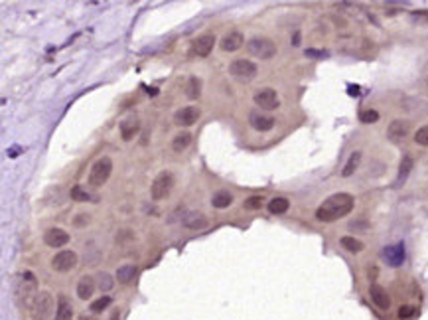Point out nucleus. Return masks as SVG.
<instances>
[{
  "label": "nucleus",
  "mask_w": 428,
  "mask_h": 320,
  "mask_svg": "<svg viewBox=\"0 0 428 320\" xmlns=\"http://www.w3.org/2000/svg\"><path fill=\"white\" fill-rule=\"evenodd\" d=\"M44 241H46V245L48 247H64V245H67L69 243V234L66 229H61V227H49L46 234H44Z\"/></svg>",
  "instance_id": "nucleus-13"
},
{
  "label": "nucleus",
  "mask_w": 428,
  "mask_h": 320,
  "mask_svg": "<svg viewBox=\"0 0 428 320\" xmlns=\"http://www.w3.org/2000/svg\"><path fill=\"white\" fill-rule=\"evenodd\" d=\"M247 51L251 55L259 57V60H270V57L277 55V46H274V42L268 40V38L257 36V38H251L247 42Z\"/></svg>",
  "instance_id": "nucleus-5"
},
{
  "label": "nucleus",
  "mask_w": 428,
  "mask_h": 320,
  "mask_svg": "<svg viewBox=\"0 0 428 320\" xmlns=\"http://www.w3.org/2000/svg\"><path fill=\"white\" fill-rule=\"evenodd\" d=\"M192 144V135L188 133V131H181V133H178L176 136H174V140H172V151L174 152H183L188 147Z\"/></svg>",
  "instance_id": "nucleus-22"
},
{
  "label": "nucleus",
  "mask_w": 428,
  "mask_h": 320,
  "mask_svg": "<svg viewBox=\"0 0 428 320\" xmlns=\"http://www.w3.org/2000/svg\"><path fill=\"white\" fill-rule=\"evenodd\" d=\"M340 245L344 247V249H347L349 253H359V251H363V243L359 241V239H355V237H349V236H346V237H342L340 239Z\"/></svg>",
  "instance_id": "nucleus-29"
},
{
  "label": "nucleus",
  "mask_w": 428,
  "mask_h": 320,
  "mask_svg": "<svg viewBox=\"0 0 428 320\" xmlns=\"http://www.w3.org/2000/svg\"><path fill=\"white\" fill-rule=\"evenodd\" d=\"M353 203H355V200H353V196L347 194V192L333 194V196L326 198V200L320 203V206H318L316 218H318L320 221H326V223H328V221H335V219L347 216V214L353 210Z\"/></svg>",
  "instance_id": "nucleus-1"
},
{
  "label": "nucleus",
  "mask_w": 428,
  "mask_h": 320,
  "mask_svg": "<svg viewBox=\"0 0 428 320\" xmlns=\"http://www.w3.org/2000/svg\"><path fill=\"white\" fill-rule=\"evenodd\" d=\"M411 18L416 24H428V10H420V12H412Z\"/></svg>",
  "instance_id": "nucleus-36"
},
{
  "label": "nucleus",
  "mask_w": 428,
  "mask_h": 320,
  "mask_svg": "<svg viewBox=\"0 0 428 320\" xmlns=\"http://www.w3.org/2000/svg\"><path fill=\"white\" fill-rule=\"evenodd\" d=\"M243 42H245V38H243V34L241 32H229V34H225L223 38H221V50L223 51H237L241 46H243Z\"/></svg>",
  "instance_id": "nucleus-19"
},
{
  "label": "nucleus",
  "mask_w": 428,
  "mask_h": 320,
  "mask_svg": "<svg viewBox=\"0 0 428 320\" xmlns=\"http://www.w3.org/2000/svg\"><path fill=\"white\" fill-rule=\"evenodd\" d=\"M231 203H233V196L227 190H219V192L213 194V198H211V206L217 208V210H225V208L231 206Z\"/></svg>",
  "instance_id": "nucleus-21"
},
{
  "label": "nucleus",
  "mask_w": 428,
  "mask_h": 320,
  "mask_svg": "<svg viewBox=\"0 0 428 320\" xmlns=\"http://www.w3.org/2000/svg\"><path fill=\"white\" fill-rule=\"evenodd\" d=\"M213 46H215V36H213V34H203V36H199V38H196L192 42L190 53L194 57H207L211 53Z\"/></svg>",
  "instance_id": "nucleus-10"
},
{
  "label": "nucleus",
  "mask_w": 428,
  "mask_h": 320,
  "mask_svg": "<svg viewBox=\"0 0 428 320\" xmlns=\"http://www.w3.org/2000/svg\"><path fill=\"white\" fill-rule=\"evenodd\" d=\"M73 312H71V306L67 303V299H61L59 304H57V312L53 316V320H71Z\"/></svg>",
  "instance_id": "nucleus-28"
},
{
  "label": "nucleus",
  "mask_w": 428,
  "mask_h": 320,
  "mask_svg": "<svg viewBox=\"0 0 428 320\" xmlns=\"http://www.w3.org/2000/svg\"><path fill=\"white\" fill-rule=\"evenodd\" d=\"M349 227H359V231H367V229H369V225L363 223V221H351Z\"/></svg>",
  "instance_id": "nucleus-40"
},
{
  "label": "nucleus",
  "mask_w": 428,
  "mask_h": 320,
  "mask_svg": "<svg viewBox=\"0 0 428 320\" xmlns=\"http://www.w3.org/2000/svg\"><path fill=\"white\" fill-rule=\"evenodd\" d=\"M111 172H113V160H111L109 156L99 158L93 166H91V170H89V178H87L89 186L101 188V186L111 178Z\"/></svg>",
  "instance_id": "nucleus-3"
},
{
  "label": "nucleus",
  "mask_w": 428,
  "mask_h": 320,
  "mask_svg": "<svg viewBox=\"0 0 428 320\" xmlns=\"http://www.w3.org/2000/svg\"><path fill=\"white\" fill-rule=\"evenodd\" d=\"M71 198H73L75 202H89V200H91V194H89L87 190H83L81 186H75V188H71Z\"/></svg>",
  "instance_id": "nucleus-32"
},
{
  "label": "nucleus",
  "mask_w": 428,
  "mask_h": 320,
  "mask_svg": "<svg viewBox=\"0 0 428 320\" xmlns=\"http://www.w3.org/2000/svg\"><path fill=\"white\" fill-rule=\"evenodd\" d=\"M383 257L391 267H401L405 263V243H395V245H387L383 249Z\"/></svg>",
  "instance_id": "nucleus-11"
},
{
  "label": "nucleus",
  "mask_w": 428,
  "mask_h": 320,
  "mask_svg": "<svg viewBox=\"0 0 428 320\" xmlns=\"http://www.w3.org/2000/svg\"><path fill=\"white\" fill-rule=\"evenodd\" d=\"M97 286L103 290V293H109V290L113 288V279H111V275H107V273H99Z\"/></svg>",
  "instance_id": "nucleus-30"
},
{
  "label": "nucleus",
  "mask_w": 428,
  "mask_h": 320,
  "mask_svg": "<svg viewBox=\"0 0 428 320\" xmlns=\"http://www.w3.org/2000/svg\"><path fill=\"white\" fill-rule=\"evenodd\" d=\"M255 103L263 109V111H274L279 107V95L274 89L266 87V89H261L255 93Z\"/></svg>",
  "instance_id": "nucleus-12"
},
{
  "label": "nucleus",
  "mask_w": 428,
  "mask_h": 320,
  "mask_svg": "<svg viewBox=\"0 0 428 320\" xmlns=\"http://www.w3.org/2000/svg\"><path fill=\"white\" fill-rule=\"evenodd\" d=\"M377 273H379V271H377L375 267H371V269H369V275H371V279H375V275H377Z\"/></svg>",
  "instance_id": "nucleus-44"
},
{
  "label": "nucleus",
  "mask_w": 428,
  "mask_h": 320,
  "mask_svg": "<svg viewBox=\"0 0 428 320\" xmlns=\"http://www.w3.org/2000/svg\"><path fill=\"white\" fill-rule=\"evenodd\" d=\"M136 273H138V271H136L134 265H120V267L116 269V281L122 283V285H129V283L134 281Z\"/></svg>",
  "instance_id": "nucleus-23"
},
{
  "label": "nucleus",
  "mask_w": 428,
  "mask_h": 320,
  "mask_svg": "<svg viewBox=\"0 0 428 320\" xmlns=\"http://www.w3.org/2000/svg\"><path fill=\"white\" fill-rule=\"evenodd\" d=\"M414 140H416V144H420V147H428V125H424L416 131Z\"/></svg>",
  "instance_id": "nucleus-33"
},
{
  "label": "nucleus",
  "mask_w": 428,
  "mask_h": 320,
  "mask_svg": "<svg viewBox=\"0 0 428 320\" xmlns=\"http://www.w3.org/2000/svg\"><path fill=\"white\" fill-rule=\"evenodd\" d=\"M138 129H140V121L136 117H129V119H125L120 123V135H122V138H125V140L134 138Z\"/></svg>",
  "instance_id": "nucleus-20"
},
{
  "label": "nucleus",
  "mask_w": 428,
  "mask_h": 320,
  "mask_svg": "<svg viewBox=\"0 0 428 320\" xmlns=\"http://www.w3.org/2000/svg\"><path fill=\"white\" fill-rule=\"evenodd\" d=\"M75 265H77V253L69 251V249H64V251L55 253L53 259H51V269L57 271V273H67Z\"/></svg>",
  "instance_id": "nucleus-7"
},
{
  "label": "nucleus",
  "mask_w": 428,
  "mask_h": 320,
  "mask_svg": "<svg viewBox=\"0 0 428 320\" xmlns=\"http://www.w3.org/2000/svg\"><path fill=\"white\" fill-rule=\"evenodd\" d=\"M79 320H99L97 316H93V314H81L79 316Z\"/></svg>",
  "instance_id": "nucleus-41"
},
{
  "label": "nucleus",
  "mask_w": 428,
  "mask_h": 320,
  "mask_svg": "<svg viewBox=\"0 0 428 320\" xmlns=\"http://www.w3.org/2000/svg\"><path fill=\"white\" fill-rule=\"evenodd\" d=\"M109 304H111V297H101V299L93 301V304H91V310H93V312H103Z\"/></svg>",
  "instance_id": "nucleus-34"
},
{
  "label": "nucleus",
  "mask_w": 428,
  "mask_h": 320,
  "mask_svg": "<svg viewBox=\"0 0 428 320\" xmlns=\"http://www.w3.org/2000/svg\"><path fill=\"white\" fill-rule=\"evenodd\" d=\"M38 279L32 271H24L14 281V299L22 308H32L38 297Z\"/></svg>",
  "instance_id": "nucleus-2"
},
{
  "label": "nucleus",
  "mask_w": 428,
  "mask_h": 320,
  "mask_svg": "<svg viewBox=\"0 0 428 320\" xmlns=\"http://www.w3.org/2000/svg\"><path fill=\"white\" fill-rule=\"evenodd\" d=\"M51 312H53V297L48 290H40L32 308H30V316H32V320H49Z\"/></svg>",
  "instance_id": "nucleus-4"
},
{
  "label": "nucleus",
  "mask_w": 428,
  "mask_h": 320,
  "mask_svg": "<svg viewBox=\"0 0 428 320\" xmlns=\"http://www.w3.org/2000/svg\"><path fill=\"white\" fill-rule=\"evenodd\" d=\"M263 203H264L263 196H251V198L245 200V208L247 210H259V208H263Z\"/></svg>",
  "instance_id": "nucleus-31"
},
{
  "label": "nucleus",
  "mask_w": 428,
  "mask_h": 320,
  "mask_svg": "<svg viewBox=\"0 0 428 320\" xmlns=\"http://www.w3.org/2000/svg\"><path fill=\"white\" fill-rule=\"evenodd\" d=\"M290 208V203L286 198H272L268 202V212L274 214V216H280V214H286Z\"/></svg>",
  "instance_id": "nucleus-24"
},
{
  "label": "nucleus",
  "mask_w": 428,
  "mask_h": 320,
  "mask_svg": "<svg viewBox=\"0 0 428 320\" xmlns=\"http://www.w3.org/2000/svg\"><path fill=\"white\" fill-rule=\"evenodd\" d=\"M304 55H308V57H326L328 55V51H324V50H306L304 51Z\"/></svg>",
  "instance_id": "nucleus-38"
},
{
  "label": "nucleus",
  "mask_w": 428,
  "mask_h": 320,
  "mask_svg": "<svg viewBox=\"0 0 428 320\" xmlns=\"http://www.w3.org/2000/svg\"><path fill=\"white\" fill-rule=\"evenodd\" d=\"M172 188H174V174L172 172H168V170H164V172H160L158 176L152 180V186H150V196H152V200H164V198H168V194L172 192Z\"/></svg>",
  "instance_id": "nucleus-6"
},
{
  "label": "nucleus",
  "mask_w": 428,
  "mask_h": 320,
  "mask_svg": "<svg viewBox=\"0 0 428 320\" xmlns=\"http://www.w3.org/2000/svg\"><path fill=\"white\" fill-rule=\"evenodd\" d=\"M181 223H183V227L198 231V229H205L207 227V218L201 212H188L186 216L181 218Z\"/></svg>",
  "instance_id": "nucleus-17"
},
{
  "label": "nucleus",
  "mask_w": 428,
  "mask_h": 320,
  "mask_svg": "<svg viewBox=\"0 0 428 320\" xmlns=\"http://www.w3.org/2000/svg\"><path fill=\"white\" fill-rule=\"evenodd\" d=\"M298 44H300V32L292 36V46H298Z\"/></svg>",
  "instance_id": "nucleus-43"
},
{
  "label": "nucleus",
  "mask_w": 428,
  "mask_h": 320,
  "mask_svg": "<svg viewBox=\"0 0 428 320\" xmlns=\"http://www.w3.org/2000/svg\"><path fill=\"white\" fill-rule=\"evenodd\" d=\"M229 71L233 77H239L243 81H249L257 75V66L251 60H235L229 66Z\"/></svg>",
  "instance_id": "nucleus-8"
},
{
  "label": "nucleus",
  "mask_w": 428,
  "mask_h": 320,
  "mask_svg": "<svg viewBox=\"0 0 428 320\" xmlns=\"http://www.w3.org/2000/svg\"><path fill=\"white\" fill-rule=\"evenodd\" d=\"M359 162H361V152H359V151L351 152V156L347 158V162H346V166H344V170H342V176H346V178L351 176V174L357 170Z\"/></svg>",
  "instance_id": "nucleus-26"
},
{
  "label": "nucleus",
  "mask_w": 428,
  "mask_h": 320,
  "mask_svg": "<svg viewBox=\"0 0 428 320\" xmlns=\"http://www.w3.org/2000/svg\"><path fill=\"white\" fill-rule=\"evenodd\" d=\"M407 135H409V123H405V121L396 119L387 127V138L391 142H403L407 138Z\"/></svg>",
  "instance_id": "nucleus-15"
},
{
  "label": "nucleus",
  "mask_w": 428,
  "mask_h": 320,
  "mask_svg": "<svg viewBox=\"0 0 428 320\" xmlns=\"http://www.w3.org/2000/svg\"><path fill=\"white\" fill-rule=\"evenodd\" d=\"M349 95H359V87L357 85H349Z\"/></svg>",
  "instance_id": "nucleus-42"
},
{
  "label": "nucleus",
  "mask_w": 428,
  "mask_h": 320,
  "mask_svg": "<svg viewBox=\"0 0 428 320\" xmlns=\"http://www.w3.org/2000/svg\"><path fill=\"white\" fill-rule=\"evenodd\" d=\"M199 115H201L199 107H194V105L181 107V109H178L176 115H174V123H176L178 127H192V125L198 123Z\"/></svg>",
  "instance_id": "nucleus-9"
},
{
  "label": "nucleus",
  "mask_w": 428,
  "mask_h": 320,
  "mask_svg": "<svg viewBox=\"0 0 428 320\" xmlns=\"http://www.w3.org/2000/svg\"><path fill=\"white\" fill-rule=\"evenodd\" d=\"M249 123H251V127H253L255 131H259V133H268V131L274 127V117H272V115H266V113H257V111H253V113L249 115Z\"/></svg>",
  "instance_id": "nucleus-14"
},
{
  "label": "nucleus",
  "mask_w": 428,
  "mask_h": 320,
  "mask_svg": "<svg viewBox=\"0 0 428 320\" xmlns=\"http://www.w3.org/2000/svg\"><path fill=\"white\" fill-rule=\"evenodd\" d=\"M414 314V308L411 306V304H403L401 308H399V318H411Z\"/></svg>",
  "instance_id": "nucleus-37"
},
{
  "label": "nucleus",
  "mask_w": 428,
  "mask_h": 320,
  "mask_svg": "<svg viewBox=\"0 0 428 320\" xmlns=\"http://www.w3.org/2000/svg\"><path fill=\"white\" fill-rule=\"evenodd\" d=\"M412 170V158L411 156H405L401 160V166H399V176H396V186H403L405 180L409 178V174Z\"/></svg>",
  "instance_id": "nucleus-25"
},
{
  "label": "nucleus",
  "mask_w": 428,
  "mask_h": 320,
  "mask_svg": "<svg viewBox=\"0 0 428 320\" xmlns=\"http://www.w3.org/2000/svg\"><path fill=\"white\" fill-rule=\"evenodd\" d=\"M369 297H371V301H373V304H375L377 308H381V310H389V308H391V297H389V293H387L383 286L371 285Z\"/></svg>",
  "instance_id": "nucleus-16"
},
{
  "label": "nucleus",
  "mask_w": 428,
  "mask_h": 320,
  "mask_svg": "<svg viewBox=\"0 0 428 320\" xmlns=\"http://www.w3.org/2000/svg\"><path fill=\"white\" fill-rule=\"evenodd\" d=\"M379 121V113L377 111H373V109H367V111H363L361 113V123H377Z\"/></svg>",
  "instance_id": "nucleus-35"
},
{
  "label": "nucleus",
  "mask_w": 428,
  "mask_h": 320,
  "mask_svg": "<svg viewBox=\"0 0 428 320\" xmlns=\"http://www.w3.org/2000/svg\"><path fill=\"white\" fill-rule=\"evenodd\" d=\"M199 93H201V81L198 77H190L186 83V97L196 101L199 97Z\"/></svg>",
  "instance_id": "nucleus-27"
},
{
  "label": "nucleus",
  "mask_w": 428,
  "mask_h": 320,
  "mask_svg": "<svg viewBox=\"0 0 428 320\" xmlns=\"http://www.w3.org/2000/svg\"><path fill=\"white\" fill-rule=\"evenodd\" d=\"M111 320H118V312H115V314L111 316Z\"/></svg>",
  "instance_id": "nucleus-45"
},
{
  "label": "nucleus",
  "mask_w": 428,
  "mask_h": 320,
  "mask_svg": "<svg viewBox=\"0 0 428 320\" xmlns=\"http://www.w3.org/2000/svg\"><path fill=\"white\" fill-rule=\"evenodd\" d=\"M93 293H95V281H93V277H89V275L81 277L79 283H77V297H79L81 301H89L91 297H93Z\"/></svg>",
  "instance_id": "nucleus-18"
},
{
  "label": "nucleus",
  "mask_w": 428,
  "mask_h": 320,
  "mask_svg": "<svg viewBox=\"0 0 428 320\" xmlns=\"http://www.w3.org/2000/svg\"><path fill=\"white\" fill-rule=\"evenodd\" d=\"M87 221H89V216L81 212V216H79L77 219H73V225H83V223H87Z\"/></svg>",
  "instance_id": "nucleus-39"
}]
</instances>
